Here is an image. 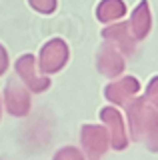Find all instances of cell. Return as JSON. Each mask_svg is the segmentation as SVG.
Segmentation results:
<instances>
[{
	"label": "cell",
	"mask_w": 158,
	"mask_h": 160,
	"mask_svg": "<svg viewBox=\"0 0 158 160\" xmlns=\"http://www.w3.org/2000/svg\"><path fill=\"white\" fill-rule=\"evenodd\" d=\"M96 68L106 78H120L126 70V56L112 44L102 42V46L96 52Z\"/></svg>",
	"instance_id": "8"
},
{
	"label": "cell",
	"mask_w": 158,
	"mask_h": 160,
	"mask_svg": "<svg viewBox=\"0 0 158 160\" xmlns=\"http://www.w3.org/2000/svg\"><path fill=\"white\" fill-rule=\"evenodd\" d=\"M138 94H140V80L136 76H120L104 86V98L112 106L124 108Z\"/></svg>",
	"instance_id": "7"
},
{
	"label": "cell",
	"mask_w": 158,
	"mask_h": 160,
	"mask_svg": "<svg viewBox=\"0 0 158 160\" xmlns=\"http://www.w3.org/2000/svg\"><path fill=\"white\" fill-rule=\"evenodd\" d=\"M100 36L104 42L112 44L116 50H120L124 56L134 52L136 48V40L132 38L130 34V28H128V22L124 20H118V22H112V24H106L104 28H102Z\"/></svg>",
	"instance_id": "9"
},
{
	"label": "cell",
	"mask_w": 158,
	"mask_h": 160,
	"mask_svg": "<svg viewBox=\"0 0 158 160\" xmlns=\"http://www.w3.org/2000/svg\"><path fill=\"white\" fill-rule=\"evenodd\" d=\"M28 4L34 12L42 14V16H50L58 8V0H28Z\"/></svg>",
	"instance_id": "12"
},
{
	"label": "cell",
	"mask_w": 158,
	"mask_h": 160,
	"mask_svg": "<svg viewBox=\"0 0 158 160\" xmlns=\"http://www.w3.org/2000/svg\"><path fill=\"white\" fill-rule=\"evenodd\" d=\"M144 100L158 110V76H152L144 88Z\"/></svg>",
	"instance_id": "14"
},
{
	"label": "cell",
	"mask_w": 158,
	"mask_h": 160,
	"mask_svg": "<svg viewBox=\"0 0 158 160\" xmlns=\"http://www.w3.org/2000/svg\"><path fill=\"white\" fill-rule=\"evenodd\" d=\"M28 90L18 78H8L6 86L2 90V108L6 110L10 116L14 118H24L30 114L32 110V96Z\"/></svg>",
	"instance_id": "3"
},
{
	"label": "cell",
	"mask_w": 158,
	"mask_h": 160,
	"mask_svg": "<svg viewBox=\"0 0 158 160\" xmlns=\"http://www.w3.org/2000/svg\"><path fill=\"white\" fill-rule=\"evenodd\" d=\"M70 60V46L64 38H50L42 44L40 52L36 56V66L42 74L52 76L58 74Z\"/></svg>",
	"instance_id": "2"
},
{
	"label": "cell",
	"mask_w": 158,
	"mask_h": 160,
	"mask_svg": "<svg viewBox=\"0 0 158 160\" xmlns=\"http://www.w3.org/2000/svg\"><path fill=\"white\" fill-rule=\"evenodd\" d=\"M98 116H100L102 126L108 130V136H110V148L118 150V152L124 150L128 146V142H130V138H128L126 120H124V116H122V112L116 106H104V108H100Z\"/></svg>",
	"instance_id": "6"
},
{
	"label": "cell",
	"mask_w": 158,
	"mask_h": 160,
	"mask_svg": "<svg viewBox=\"0 0 158 160\" xmlns=\"http://www.w3.org/2000/svg\"><path fill=\"white\" fill-rule=\"evenodd\" d=\"M8 68H10V56H8L6 46L0 42V78L8 72Z\"/></svg>",
	"instance_id": "15"
},
{
	"label": "cell",
	"mask_w": 158,
	"mask_h": 160,
	"mask_svg": "<svg viewBox=\"0 0 158 160\" xmlns=\"http://www.w3.org/2000/svg\"><path fill=\"white\" fill-rule=\"evenodd\" d=\"M128 28L130 34L136 42L144 40L152 30V12H150V4L148 0H140L134 6V10L130 12V20H128Z\"/></svg>",
	"instance_id": "10"
},
{
	"label": "cell",
	"mask_w": 158,
	"mask_h": 160,
	"mask_svg": "<svg viewBox=\"0 0 158 160\" xmlns=\"http://www.w3.org/2000/svg\"><path fill=\"white\" fill-rule=\"evenodd\" d=\"M128 138L158 152V110L148 104L144 96H136L124 106Z\"/></svg>",
	"instance_id": "1"
},
{
	"label": "cell",
	"mask_w": 158,
	"mask_h": 160,
	"mask_svg": "<svg viewBox=\"0 0 158 160\" xmlns=\"http://www.w3.org/2000/svg\"><path fill=\"white\" fill-rule=\"evenodd\" d=\"M82 154L88 160H100L110 148V136L102 124H84L80 128Z\"/></svg>",
	"instance_id": "5"
},
{
	"label": "cell",
	"mask_w": 158,
	"mask_h": 160,
	"mask_svg": "<svg viewBox=\"0 0 158 160\" xmlns=\"http://www.w3.org/2000/svg\"><path fill=\"white\" fill-rule=\"evenodd\" d=\"M2 112H4V108H2V96H0V118H2Z\"/></svg>",
	"instance_id": "16"
},
{
	"label": "cell",
	"mask_w": 158,
	"mask_h": 160,
	"mask_svg": "<svg viewBox=\"0 0 158 160\" xmlns=\"http://www.w3.org/2000/svg\"><path fill=\"white\" fill-rule=\"evenodd\" d=\"M128 12L124 0H100L96 4V20L100 24H112L118 20H124Z\"/></svg>",
	"instance_id": "11"
},
{
	"label": "cell",
	"mask_w": 158,
	"mask_h": 160,
	"mask_svg": "<svg viewBox=\"0 0 158 160\" xmlns=\"http://www.w3.org/2000/svg\"><path fill=\"white\" fill-rule=\"evenodd\" d=\"M52 160H86V156L82 154L80 148L76 146H62L56 150V154L52 156Z\"/></svg>",
	"instance_id": "13"
},
{
	"label": "cell",
	"mask_w": 158,
	"mask_h": 160,
	"mask_svg": "<svg viewBox=\"0 0 158 160\" xmlns=\"http://www.w3.org/2000/svg\"><path fill=\"white\" fill-rule=\"evenodd\" d=\"M14 70H16V78L34 94L46 92V90L50 88V84H52L50 76H46V74H42L40 70H38L36 56L30 54V52H26V54H22V56L16 58Z\"/></svg>",
	"instance_id": "4"
}]
</instances>
